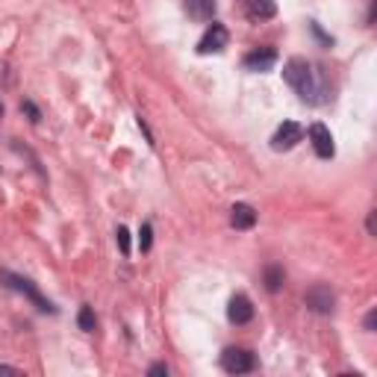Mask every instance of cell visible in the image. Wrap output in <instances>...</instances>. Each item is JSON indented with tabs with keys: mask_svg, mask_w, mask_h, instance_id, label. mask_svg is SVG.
I'll return each mask as SVG.
<instances>
[{
	"mask_svg": "<svg viewBox=\"0 0 377 377\" xmlns=\"http://www.w3.org/2000/svg\"><path fill=\"white\" fill-rule=\"evenodd\" d=\"M283 80L295 88L304 104H325V80L304 57H292L283 65Z\"/></svg>",
	"mask_w": 377,
	"mask_h": 377,
	"instance_id": "1",
	"label": "cell"
},
{
	"mask_svg": "<svg viewBox=\"0 0 377 377\" xmlns=\"http://www.w3.org/2000/svg\"><path fill=\"white\" fill-rule=\"evenodd\" d=\"M0 280H3L9 289H15V292H21L27 298V301H32L36 304L41 313H57V307H53L48 298H41V292L36 289V286H32V280H27V277H21V274H12V271H3L0 274Z\"/></svg>",
	"mask_w": 377,
	"mask_h": 377,
	"instance_id": "2",
	"label": "cell"
},
{
	"mask_svg": "<svg viewBox=\"0 0 377 377\" xmlns=\"http://www.w3.org/2000/svg\"><path fill=\"white\" fill-rule=\"evenodd\" d=\"M221 369L227 374H248L257 369V357L248 348H227L221 354Z\"/></svg>",
	"mask_w": 377,
	"mask_h": 377,
	"instance_id": "3",
	"label": "cell"
},
{
	"mask_svg": "<svg viewBox=\"0 0 377 377\" xmlns=\"http://www.w3.org/2000/svg\"><path fill=\"white\" fill-rule=\"evenodd\" d=\"M227 39H230V32L224 24H215L213 21V27H206V32L201 36V41H197V53L201 57H209V53H221L227 48Z\"/></svg>",
	"mask_w": 377,
	"mask_h": 377,
	"instance_id": "4",
	"label": "cell"
},
{
	"mask_svg": "<svg viewBox=\"0 0 377 377\" xmlns=\"http://www.w3.org/2000/svg\"><path fill=\"white\" fill-rule=\"evenodd\" d=\"M301 139H304V127L298 124V121H283V124L277 127V133L271 136V148L274 151H292Z\"/></svg>",
	"mask_w": 377,
	"mask_h": 377,
	"instance_id": "5",
	"label": "cell"
},
{
	"mask_svg": "<svg viewBox=\"0 0 377 377\" xmlns=\"http://www.w3.org/2000/svg\"><path fill=\"white\" fill-rule=\"evenodd\" d=\"M304 301H307V307L313 309V313H318V316H330L334 313V307H336V295L330 292V286H313L307 295H304Z\"/></svg>",
	"mask_w": 377,
	"mask_h": 377,
	"instance_id": "6",
	"label": "cell"
},
{
	"mask_svg": "<svg viewBox=\"0 0 377 377\" xmlns=\"http://www.w3.org/2000/svg\"><path fill=\"white\" fill-rule=\"evenodd\" d=\"M309 142H313V148H316V157H321V160H330L336 153L334 136H330V130L321 124V121H316V124L309 127Z\"/></svg>",
	"mask_w": 377,
	"mask_h": 377,
	"instance_id": "7",
	"label": "cell"
},
{
	"mask_svg": "<svg viewBox=\"0 0 377 377\" xmlns=\"http://www.w3.org/2000/svg\"><path fill=\"white\" fill-rule=\"evenodd\" d=\"M277 65V50L274 48H260V50H253L245 57V68L248 71H257V74H265V71H271Z\"/></svg>",
	"mask_w": 377,
	"mask_h": 377,
	"instance_id": "8",
	"label": "cell"
},
{
	"mask_svg": "<svg viewBox=\"0 0 377 377\" xmlns=\"http://www.w3.org/2000/svg\"><path fill=\"white\" fill-rule=\"evenodd\" d=\"M227 318L233 325H248L253 318V304L248 295H233L230 298V307H227Z\"/></svg>",
	"mask_w": 377,
	"mask_h": 377,
	"instance_id": "9",
	"label": "cell"
},
{
	"mask_svg": "<svg viewBox=\"0 0 377 377\" xmlns=\"http://www.w3.org/2000/svg\"><path fill=\"white\" fill-rule=\"evenodd\" d=\"M245 12L251 21H269L277 15V3L274 0H245Z\"/></svg>",
	"mask_w": 377,
	"mask_h": 377,
	"instance_id": "10",
	"label": "cell"
},
{
	"mask_svg": "<svg viewBox=\"0 0 377 377\" xmlns=\"http://www.w3.org/2000/svg\"><path fill=\"white\" fill-rule=\"evenodd\" d=\"M230 224L236 230H251L253 224H257V213H253V206L248 204H236L230 209Z\"/></svg>",
	"mask_w": 377,
	"mask_h": 377,
	"instance_id": "11",
	"label": "cell"
},
{
	"mask_svg": "<svg viewBox=\"0 0 377 377\" xmlns=\"http://www.w3.org/2000/svg\"><path fill=\"white\" fill-rule=\"evenodd\" d=\"M186 12L195 21H213L215 15V3L213 0H186Z\"/></svg>",
	"mask_w": 377,
	"mask_h": 377,
	"instance_id": "12",
	"label": "cell"
},
{
	"mask_svg": "<svg viewBox=\"0 0 377 377\" xmlns=\"http://www.w3.org/2000/svg\"><path fill=\"white\" fill-rule=\"evenodd\" d=\"M283 269L280 265H269V269H265V289L269 292H280V286H283Z\"/></svg>",
	"mask_w": 377,
	"mask_h": 377,
	"instance_id": "13",
	"label": "cell"
},
{
	"mask_svg": "<svg viewBox=\"0 0 377 377\" xmlns=\"http://www.w3.org/2000/svg\"><path fill=\"white\" fill-rule=\"evenodd\" d=\"M77 325H80V330H86V334H92L95 325H97V318H95V309L92 307H80V316H77Z\"/></svg>",
	"mask_w": 377,
	"mask_h": 377,
	"instance_id": "14",
	"label": "cell"
},
{
	"mask_svg": "<svg viewBox=\"0 0 377 377\" xmlns=\"http://www.w3.org/2000/svg\"><path fill=\"white\" fill-rule=\"evenodd\" d=\"M151 245H153V227L151 224H142V230H139V248H142V253H148Z\"/></svg>",
	"mask_w": 377,
	"mask_h": 377,
	"instance_id": "15",
	"label": "cell"
},
{
	"mask_svg": "<svg viewBox=\"0 0 377 377\" xmlns=\"http://www.w3.org/2000/svg\"><path fill=\"white\" fill-rule=\"evenodd\" d=\"M115 239H118L121 253H124V257H130V233H127V227H118V230H115Z\"/></svg>",
	"mask_w": 377,
	"mask_h": 377,
	"instance_id": "16",
	"label": "cell"
},
{
	"mask_svg": "<svg viewBox=\"0 0 377 377\" xmlns=\"http://www.w3.org/2000/svg\"><path fill=\"white\" fill-rule=\"evenodd\" d=\"M21 109H24V113L30 115V121H39V118H41V113H39V106H36V104H32V101H24V104H21Z\"/></svg>",
	"mask_w": 377,
	"mask_h": 377,
	"instance_id": "17",
	"label": "cell"
},
{
	"mask_svg": "<svg viewBox=\"0 0 377 377\" xmlns=\"http://www.w3.org/2000/svg\"><path fill=\"white\" fill-rule=\"evenodd\" d=\"M148 374H151V377H168V365L157 362V365H151V369H148Z\"/></svg>",
	"mask_w": 377,
	"mask_h": 377,
	"instance_id": "18",
	"label": "cell"
},
{
	"mask_svg": "<svg viewBox=\"0 0 377 377\" xmlns=\"http://www.w3.org/2000/svg\"><path fill=\"white\" fill-rule=\"evenodd\" d=\"M374 327H377V309H371V313L365 316V330H369V334H374Z\"/></svg>",
	"mask_w": 377,
	"mask_h": 377,
	"instance_id": "19",
	"label": "cell"
},
{
	"mask_svg": "<svg viewBox=\"0 0 377 377\" xmlns=\"http://www.w3.org/2000/svg\"><path fill=\"white\" fill-rule=\"evenodd\" d=\"M0 374H18V369H12V365H0Z\"/></svg>",
	"mask_w": 377,
	"mask_h": 377,
	"instance_id": "20",
	"label": "cell"
},
{
	"mask_svg": "<svg viewBox=\"0 0 377 377\" xmlns=\"http://www.w3.org/2000/svg\"><path fill=\"white\" fill-rule=\"evenodd\" d=\"M365 227H369V233L374 236V213H369V221H365Z\"/></svg>",
	"mask_w": 377,
	"mask_h": 377,
	"instance_id": "21",
	"label": "cell"
},
{
	"mask_svg": "<svg viewBox=\"0 0 377 377\" xmlns=\"http://www.w3.org/2000/svg\"><path fill=\"white\" fill-rule=\"evenodd\" d=\"M0 118H3V104H0Z\"/></svg>",
	"mask_w": 377,
	"mask_h": 377,
	"instance_id": "22",
	"label": "cell"
}]
</instances>
